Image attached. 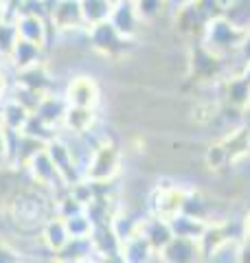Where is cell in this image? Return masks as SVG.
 I'll list each match as a JSON object with an SVG mask.
<instances>
[{
    "mask_svg": "<svg viewBox=\"0 0 250 263\" xmlns=\"http://www.w3.org/2000/svg\"><path fill=\"white\" fill-rule=\"evenodd\" d=\"M51 263H77V261H66V259H60V257H53Z\"/></svg>",
    "mask_w": 250,
    "mask_h": 263,
    "instance_id": "ba28073f",
    "label": "cell"
},
{
    "mask_svg": "<svg viewBox=\"0 0 250 263\" xmlns=\"http://www.w3.org/2000/svg\"><path fill=\"white\" fill-rule=\"evenodd\" d=\"M40 241L42 246L48 250L55 257L57 252H62V248L70 241V235H68V228H66V221L60 215H53L44 221L42 226V233H40Z\"/></svg>",
    "mask_w": 250,
    "mask_h": 263,
    "instance_id": "7a4b0ae2",
    "label": "cell"
},
{
    "mask_svg": "<svg viewBox=\"0 0 250 263\" xmlns=\"http://www.w3.org/2000/svg\"><path fill=\"white\" fill-rule=\"evenodd\" d=\"M9 62L18 70H27V68H31V66L42 64V46L27 42V40H18L11 55H9Z\"/></svg>",
    "mask_w": 250,
    "mask_h": 263,
    "instance_id": "52a82bcc",
    "label": "cell"
},
{
    "mask_svg": "<svg viewBox=\"0 0 250 263\" xmlns=\"http://www.w3.org/2000/svg\"><path fill=\"white\" fill-rule=\"evenodd\" d=\"M31 119V112L20 105L15 99H7L5 105L0 108V123H3L5 129H11V132H22L27 121Z\"/></svg>",
    "mask_w": 250,
    "mask_h": 263,
    "instance_id": "8992f818",
    "label": "cell"
},
{
    "mask_svg": "<svg viewBox=\"0 0 250 263\" xmlns=\"http://www.w3.org/2000/svg\"><path fill=\"white\" fill-rule=\"evenodd\" d=\"M27 171H29V176H31V180H33V184L46 189V191H51L53 195H55V189H57V186L66 184L64 178H62V174L57 171V167L53 164L51 156L46 154V147H44L42 152H38V154L27 162Z\"/></svg>",
    "mask_w": 250,
    "mask_h": 263,
    "instance_id": "6da1fadb",
    "label": "cell"
},
{
    "mask_svg": "<svg viewBox=\"0 0 250 263\" xmlns=\"http://www.w3.org/2000/svg\"><path fill=\"white\" fill-rule=\"evenodd\" d=\"M20 263H29V261H24V259H22V261H20Z\"/></svg>",
    "mask_w": 250,
    "mask_h": 263,
    "instance_id": "9c48e42d",
    "label": "cell"
},
{
    "mask_svg": "<svg viewBox=\"0 0 250 263\" xmlns=\"http://www.w3.org/2000/svg\"><path fill=\"white\" fill-rule=\"evenodd\" d=\"M15 29H18L20 40H27L44 48L46 46V27L42 15H29V13H20L15 18Z\"/></svg>",
    "mask_w": 250,
    "mask_h": 263,
    "instance_id": "3957f363",
    "label": "cell"
},
{
    "mask_svg": "<svg viewBox=\"0 0 250 263\" xmlns=\"http://www.w3.org/2000/svg\"><path fill=\"white\" fill-rule=\"evenodd\" d=\"M66 110H68V103H66V99L64 97L55 99V95L48 92V95L42 97V101H40V105L35 108V112H33V114H35L40 121H44L46 125L55 127L57 123L64 121Z\"/></svg>",
    "mask_w": 250,
    "mask_h": 263,
    "instance_id": "5b68a950",
    "label": "cell"
},
{
    "mask_svg": "<svg viewBox=\"0 0 250 263\" xmlns=\"http://www.w3.org/2000/svg\"><path fill=\"white\" fill-rule=\"evenodd\" d=\"M66 103L75 105V108H88L97 101V92H95V86L93 81L86 79V77H77L75 81L68 84V90H66Z\"/></svg>",
    "mask_w": 250,
    "mask_h": 263,
    "instance_id": "277c9868",
    "label": "cell"
}]
</instances>
